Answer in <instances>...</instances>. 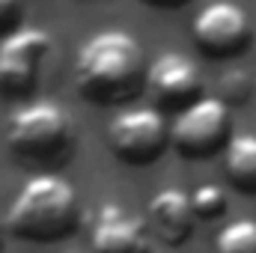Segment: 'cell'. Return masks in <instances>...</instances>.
Returning a JSON list of instances; mask_svg holds the SVG:
<instances>
[{
  "label": "cell",
  "mask_w": 256,
  "mask_h": 253,
  "mask_svg": "<svg viewBox=\"0 0 256 253\" xmlns=\"http://www.w3.org/2000/svg\"><path fill=\"white\" fill-rule=\"evenodd\" d=\"M146 57L140 42L120 27L92 33L74 54V86L98 104H122L146 86Z\"/></svg>",
  "instance_id": "1"
},
{
  "label": "cell",
  "mask_w": 256,
  "mask_h": 253,
  "mask_svg": "<svg viewBox=\"0 0 256 253\" xmlns=\"http://www.w3.org/2000/svg\"><path fill=\"white\" fill-rule=\"evenodd\" d=\"M78 220V190L60 173L36 170L15 194L6 226L24 242H57Z\"/></svg>",
  "instance_id": "2"
},
{
  "label": "cell",
  "mask_w": 256,
  "mask_h": 253,
  "mask_svg": "<svg viewBox=\"0 0 256 253\" xmlns=\"http://www.w3.org/2000/svg\"><path fill=\"white\" fill-rule=\"evenodd\" d=\"M72 140V120L57 102H27L6 122V146L27 167L48 170L51 164L66 161Z\"/></svg>",
  "instance_id": "3"
},
{
  "label": "cell",
  "mask_w": 256,
  "mask_h": 253,
  "mask_svg": "<svg viewBox=\"0 0 256 253\" xmlns=\"http://www.w3.org/2000/svg\"><path fill=\"white\" fill-rule=\"evenodd\" d=\"M230 104L220 96H200L179 108L170 122V146L185 158H212L230 143Z\"/></svg>",
  "instance_id": "4"
},
{
  "label": "cell",
  "mask_w": 256,
  "mask_h": 253,
  "mask_svg": "<svg viewBox=\"0 0 256 253\" xmlns=\"http://www.w3.org/2000/svg\"><path fill=\"white\" fill-rule=\"evenodd\" d=\"M108 146L126 164H152L170 146V122L158 108H126L108 126Z\"/></svg>",
  "instance_id": "5"
},
{
  "label": "cell",
  "mask_w": 256,
  "mask_h": 253,
  "mask_svg": "<svg viewBox=\"0 0 256 253\" xmlns=\"http://www.w3.org/2000/svg\"><path fill=\"white\" fill-rule=\"evenodd\" d=\"M51 51V36L42 27H15L0 39V96L18 98L36 86L39 66Z\"/></svg>",
  "instance_id": "6"
},
{
  "label": "cell",
  "mask_w": 256,
  "mask_h": 253,
  "mask_svg": "<svg viewBox=\"0 0 256 253\" xmlns=\"http://www.w3.org/2000/svg\"><path fill=\"white\" fill-rule=\"evenodd\" d=\"M194 42L212 57H232L250 45V18L232 0H214L191 24Z\"/></svg>",
  "instance_id": "7"
},
{
  "label": "cell",
  "mask_w": 256,
  "mask_h": 253,
  "mask_svg": "<svg viewBox=\"0 0 256 253\" xmlns=\"http://www.w3.org/2000/svg\"><path fill=\"white\" fill-rule=\"evenodd\" d=\"M149 224L126 212L116 200L98 206L92 220V253H149Z\"/></svg>",
  "instance_id": "8"
},
{
  "label": "cell",
  "mask_w": 256,
  "mask_h": 253,
  "mask_svg": "<svg viewBox=\"0 0 256 253\" xmlns=\"http://www.w3.org/2000/svg\"><path fill=\"white\" fill-rule=\"evenodd\" d=\"M146 86L152 90L158 104H170V108L179 110V108L191 104L194 98H200L202 78H200V68L188 54L164 51L149 63Z\"/></svg>",
  "instance_id": "9"
},
{
  "label": "cell",
  "mask_w": 256,
  "mask_h": 253,
  "mask_svg": "<svg viewBox=\"0 0 256 253\" xmlns=\"http://www.w3.org/2000/svg\"><path fill=\"white\" fill-rule=\"evenodd\" d=\"M146 214H149L152 236H158L164 244H182L191 236L194 220H196L191 194L182 188H164L152 194Z\"/></svg>",
  "instance_id": "10"
},
{
  "label": "cell",
  "mask_w": 256,
  "mask_h": 253,
  "mask_svg": "<svg viewBox=\"0 0 256 253\" xmlns=\"http://www.w3.org/2000/svg\"><path fill=\"white\" fill-rule=\"evenodd\" d=\"M224 173L238 190L256 194V134H232L224 149Z\"/></svg>",
  "instance_id": "11"
},
{
  "label": "cell",
  "mask_w": 256,
  "mask_h": 253,
  "mask_svg": "<svg viewBox=\"0 0 256 253\" xmlns=\"http://www.w3.org/2000/svg\"><path fill=\"white\" fill-rule=\"evenodd\" d=\"M214 253H256V220L254 218L230 220L218 232V238H214Z\"/></svg>",
  "instance_id": "12"
},
{
  "label": "cell",
  "mask_w": 256,
  "mask_h": 253,
  "mask_svg": "<svg viewBox=\"0 0 256 253\" xmlns=\"http://www.w3.org/2000/svg\"><path fill=\"white\" fill-rule=\"evenodd\" d=\"M218 92L226 104H242L254 96V74L248 68H224L220 78H218Z\"/></svg>",
  "instance_id": "13"
},
{
  "label": "cell",
  "mask_w": 256,
  "mask_h": 253,
  "mask_svg": "<svg viewBox=\"0 0 256 253\" xmlns=\"http://www.w3.org/2000/svg\"><path fill=\"white\" fill-rule=\"evenodd\" d=\"M191 202H194V212H196V218H206V220H212V218H220L224 212H226V194L220 185H200V188L191 190Z\"/></svg>",
  "instance_id": "14"
},
{
  "label": "cell",
  "mask_w": 256,
  "mask_h": 253,
  "mask_svg": "<svg viewBox=\"0 0 256 253\" xmlns=\"http://www.w3.org/2000/svg\"><path fill=\"white\" fill-rule=\"evenodd\" d=\"M18 15H21V0H0V33L3 36L15 30Z\"/></svg>",
  "instance_id": "15"
},
{
  "label": "cell",
  "mask_w": 256,
  "mask_h": 253,
  "mask_svg": "<svg viewBox=\"0 0 256 253\" xmlns=\"http://www.w3.org/2000/svg\"><path fill=\"white\" fill-rule=\"evenodd\" d=\"M143 3L158 6V9H173V6H182V3H188V0H143Z\"/></svg>",
  "instance_id": "16"
},
{
  "label": "cell",
  "mask_w": 256,
  "mask_h": 253,
  "mask_svg": "<svg viewBox=\"0 0 256 253\" xmlns=\"http://www.w3.org/2000/svg\"><path fill=\"white\" fill-rule=\"evenodd\" d=\"M0 248H3V224H0Z\"/></svg>",
  "instance_id": "17"
}]
</instances>
